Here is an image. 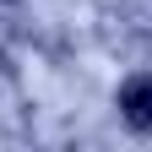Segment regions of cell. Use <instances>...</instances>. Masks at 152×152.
<instances>
[{"instance_id":"6da1fadb","label":"cell","mask_w":152,"mask_h":152,"mask_svg":"<svg viewBox=\"0 0 152 152\" xmlns=\"http://www.w3.org/2000/svg\"><path fill=\"white\" fill-rule=\"evenodd\" d=\"M120 114L136 130H152V76H130L120 87Z\"/></svg>"}]
</instances>
